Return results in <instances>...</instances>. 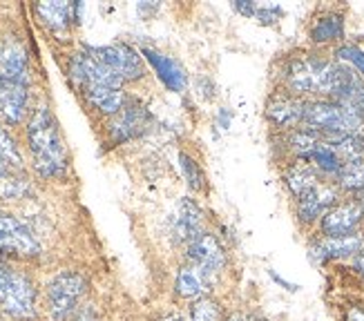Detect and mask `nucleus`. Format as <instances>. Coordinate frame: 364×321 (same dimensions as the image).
Segmentation results:
<instances>
[{"label":"nucleus","mask_w":364,"mask_h":321,"mask_svg":"<svg viewBox=\"0 0 364 321\" xmlns=\"http://www.w3.org/2000/svg\"><path fill=\"white\" fill-rule=\"evenodd\" d=\"M27 141L34 168L45 179L60 176L68 168V152L63 146V138L58 132V123L50 107H38L27 125Z\"/></svg>","instance_id":"f257e3e1"},{"label":"nucleus","mask_w":364,"mask_h":321,"mask_svg":"<svg viewBox=\"0 0 364 321\" xmlns=\"http://www.w3.org/2000/svg\"><path fill=\"white\" fill-rule=\"evenodd\" d=\"M0 308L16 319H31L36 312L34 285L9 266L0 272Z\"/></svg>","instance_id":"f03ea898"},{"label":"nucleus","mask_w":364,"mask_h":321,"mask_svg":"<svg viewBox=\"0 0 364 321\" xmlns=\"http://www.w3.org/2000/svg\"><path fill=\"white\" fill-rule=\"evenodd\" d=\"M87 281L78 272H60L47 285V303L54 321H70L76 315L78 303L85 295Z\"/></svg>","instance_id":"7ed1b4c3"},{"label":"nucleus","mask_w":364,"mask_h":321,"mask_svg":"<svg viewBox=\"0 0 364 321\" xmlns=\"http://www.w3.org/2000/svg\"><path fill=\"white\" fill-rule=\"evenodd\" d=\"M304 123L331 134H355L360 130V116L340 103H311L304 107Z\"/></svg>","instance_id":"20e7f679"},{"label":"nucleus","mask_w":364,"mask_h":321,"mask_svg":"<svg viewBox=\"0 0 364 321\" xmlns=\"http://www.w3.org/2000/svg\"><path fill=\"white\" fill-rule=\"evenodd\" d=\"M331 74H333V62L318 60V58H299L289 65L287 78L295 92L328 94Z\"/></svg>","instance_id":"39448f33"},{"label":"nucleus","mask_w":364,"mask_h":321,"mask_svg":"<svg viewBox=\"0 0 364 321\" xmlns=\"http://www.w3.org/2000/svg\"><path fill=\"white\" fill-rule=\"evenodd\" d=\"M41 250L36 236L11 214L0 212V252L14 256H36Z\"/></svg>","instance_id":"423d86ee"},{"label":"nucleus","mask_w":364,"mask_h":321,"mask_svg":"<svg viewBox=\"0 0 364 321\" xmlns=\"http://www.w3.org/2000/svg\"><path fill=\"white\" fill-rule=\"evenodd\" d=\"M90 52L97 56L105 67L112 70L123 80H134L146 74L144 60L128 45H105V47H90Z\"/></svg>","instance_id":"0eeeda50"},{"label":"nucleus","mask_w":364,"mask_h":321,"mask_svg":"<svg viewBox=\"0 0 364 321\" xmlns=\"http://www.w3.org/2000/svg\"><path fill=\"white\" fill-rule=\"evenodd\" d=\"M186 254L190 263L201 268L203 272H208V275H215V272H219L226 263L224 248L219 246V241L213 234H205V232H201L195 241H190Z\"/></svg>","instance_id":"6e6552de"},{"label":"nucleus","mask_w":364,"mask_h":321,"mask_svg":"<svg viewBox=\"0 0 364 321\" xmlns=\"http://www.w3.org/2000/svg\"><path fill=\"white\" fill-rule=\"evenodd\" d=\"M203 226V214L199 210V205L190 199L179 201L175 214L170 219V232L175 244H190L201 234Z\"/></svg>","instance_id":"1a4fd4ad"},{"label":"nucleus","mask_w":364,"mask_h":321,"mask_svg":"<svg viewBox=\"0 0 364 321\" xmlns=\"http://www.w3.org/2000/svg\"><path fill=\"white\" fill-rule=\"evenodd\" d=\"M27 101L29 94L25 83L0 76V116L11 125L21 123L27 111Z\"/></svg>","instance_id":"9d476101"},{"label":"nucleus","mask_w":364,"mask_h":321,"mask_svg":"<svg viewBox=\"0 0 364 321\" xmlns=\"http://www.w3.org/2000/svg\"><path fill=\"white\" fill-rule=\"evenodd\" d=\"M362 205L358 203H346L331 207V210L322 217V230L326 236H346L353 234L358 223L362 219Z\"/></svg>","instance_id":"9b49d317"},{"label":"nucleus","mask_w":364,"mask_h":321,"mask_svg":"<svg viewBox=\"0 0 364 321\" xmlns=\"http://www.w3.org/2000/svg\"><path fill=\"white\" fill-rule=\"evenodd\" d=\"M0 76L18 80V83H29V67H27V52L21 43L11 38L0 40Z\"/></svg>","instance_id":"f8f14e48"},{"label":"nucleus","mask_w":364,"mask_h":321,"mask_svg":"<svg viewBox=\"0 0 364 321\" xmlns=\"http://www.w3.org/2000/svg\"><path fill=\"white\" fill-rule=\"evenodd\" d=\"M364 248L362 234H346V236H326L313 248V259L315 261H328V259H340V256L358 254Z\"/></svg>","instance_id":"ddd939ff"},{"label":"nucleus","mask_w":364,"mask_h":321,"mask_svg":"<svg viewBox=\"0 0 364 321\" xmlns=\"http://www.w3.org/2000/svg\"><path fill=\"white\" fill-rule=\"evenodd\" d=\"M333 203H336V192L318 183L315 187H311L306 195L297 199V210H299L302 221H313L318 217H324Z\"/></svg>","instance_id":"4468645a"},{"label":"nucleus","mask_w":364,"mask_h":321,"mask_svg":"<svg viewBox=\"0 0 364 321\" xmlns=\"http://www.w3.org/2000/svg\"><path fill=\"white\" fill-rule=\"evenodd\" d=\"M146 121H148V114H146V109L141 105L121 107L117 119L112 121V125H109V132H112V138L117 143H123V141L136 136L141 130H144Z\"/></svg>","instance_id":"2eb2a0df"},{"label":"nucleus","mask_w":364,"mask_h":321,"mask_svg":"<svg viewBox=\"0 0 364 321\" xmlns=\"http://www.w3.org/2000/svg\"><path fill=\"white\" fill-rule=\"evenodd\" d=\"M208 285H210V275H208V272H203L201 268L190 263V266L179 270L177 293L183 299H197L199 301L205 293H208Z\"/></svg>","instance_id":"dca6fc26"},{"label":"nucleus","mask_w":364,"mask_h":321,"mask_svg":"<svg viewBox=\"0 0 364 321\" xmlns=\"http://www.w3.org/2000/svg\"><path fill=\"white\" fill-rule=\"evenodd\" d=\"M144 54L152 62L154 72L159 74V78L172 92H181L186 87V74L170 56H164L161 52H154V50H146Z\"/></svg>","instance_id":"f3484780"},{"label":"nucleus","mask_w":364,"mask_h":321,"mask_svg":"<svg viewBox=\"0 0 364 321\" xmlns=\"http://www.w3.org/2000/svg\"><path fill=\"white\" fill-rule=\"evenodd\" d=\"M304 103H299L291 96H275L271 99L266 107V114L271 116V121H275L277 125H295L299 121H304Z\"/></svg>","instance_id":"a211bd4d"},{"label":"nucleus","mask_w":364,"mask_h":321,"mask_svg":"<svg viewBox=\"0 0 364 321\" xmlns=\"http://www.w3.org/2000/svg\"><path fill=\"white\" fill-rule=\"evenodd\" d=\"M85 99L105 114H119L123 107V92L119 87H107V85H87L81 87Z\"/></svg>","instance_id":"6ab92c4d"},{"label":"nucleus","mask_w":364,"mask_h":321,"mask_svg":"<svg viewBox=\"0 0 364 321\" xmlns=\"http://www.w3.org/2000/svg\"><path fill=\"white\" fill-rule=\"evenodd\" d=\"M36 11L47 27L68 29V25L74 21V16H76V5L74 3H38Z\"/></svg>","instance_id":"aec40b11"},{"label":"nucleus","mask_w":364,"mask_h":321,"mask_svg":"<svg viewBox=\"0 0 364 321\" xmlns=\"http://www.w3.org/2000/svg\"><path fill=\"white\" fill-rule=\"evenodd\" d=\"M342 34H344V21H342V16H338V13L322 16V18L315 23L313 29H311V38L315 43L338 40V38H342Z\"/></svg>","instance_id":"412c9836"},{"label":"nucleus","mask_w":364,"mask_h":321,"mask_svg":"<svg viewBox=\"0 0 364 321\" xmlns=\"http://www.w3.org/2000/svg\"><path fill=\"white\" fill-rule=\"evenodd\" d=\"M287 183L293 195L299 199L302 195H306L311 187L318 185V176H315V172L306 163H297L287 172Z\"/></svg>","instance_id":"4be33fe9"},{"label":"nucleus","mask_w":364,"mask_h":321,"mask_svg":"<svg viewBox=\"0 0 364 321\" xmlns=\"http://www.w3.org/2000/svg\"><path fill=\"white\" fill-rule=\"evenodd\" d=\"M235 9L264 25H273L275 21L282 18V9L277 5H259V3H248L246 0V3H235Z\"/></svg>","instance_id":"5701e85b"},{"label":"nucleus","mask_w":364,"mask_h":321,"mask_svg":"<svg viewBox=\"0 0 364 321\" xmlns=\"http://www.w3.org/2000/svg\"><path fill=\"white\" fill-rule=\"evenodd\" d=\"M338 176L346 190H364V158H353L342 163Z\"/></svg>","instance_id":"b1692460"},{"label":"nucleus","mask_w":364,"mask_h":321,"mask_svg":"<svg viewBox=\"0 0 364 321\" xmlns=\"http://www.w3.org/2000/svg\"><path fill=\"white\" fill-rule=\"evenodd\" d=\"M306 158L313 160L315 165L326 170V172H340V168H342V158L333 150H331L326 143H320V146L315 148Z\"/></svg>","instance_id":"393cba45"},{"label":"nucleus","mask_w":364,"mask_h":321,"mask_svg":"<svg viewBox=\"0 0 364 321\" xmlns=\"http://www.w3.org/2000/svg\"><path fill=\"white\" fill-rule=\"evenodd\" d=\"M190 321H219V306L210 299H199L190 308Z\"/></svg>","instance_id":"a878e982"},{"label":"nucleus","mask_w":364,"mask_h":321,"mask_svg":"<svg viewBox=\"0 0 364 321\" xmlns=\"http://www.w3.org/2000/svg\"><path fill=\"white\" fill-rule=\"evenodd\" d=\"M0 160H3L5 165H21V152L16 148L14 138L0 127Z\"/></svg>","instance_id":"bb28decb"},{"label":"nucleus","mask_w":364,"mask_h":321,"mask_svg":"<svg viewBox=\"0 0 364 321\" xmlns=\"http://www.w3.org/2000/svg\"><path fill=\"white\" fill-rule=\"evenodd\" d=\"M25 192H29V187L27 183H23V179H16L9 174L0 176V199H18Z\"/></svg>","instance_id":"cd10ccee"},{"label":"nucleus","mask_w":364,"mask_h":321,"mask_svg":"<svg viewBox=\"0 0 364 321\" xmlns=\"http://www.w3.org/2000/svg\"><path fill=\"white\" fill-rule=\"evenodd\" d=\"M181 160V168H183V174H186V181L193 190H201L203 187V172L199 170V165L195 163V158H190L188 154H181L179 156Z\"/></svg>","instance_id":"c85d7f7f"},{"label":"nucleus","mask_w":364,"mask_h":321,"mask_svg":"<svg viewBox=\"0 0 364 321\" xmlns=\"http://www.w3.org/2000/svg\"><path fill=\"white\" fill-rule=\"evenodd\" d=\"M338 56L344 58V60H351L353 65L364 74V54L358 50V47H342V50L338 52Z\"/></svg>","instance_id":"c756f323"},{"label":"nucleus","mask_w":364,"mask_h":321,"mask_svg":"<svg viewBox=\"0 0 364 321\" xmlns=\"http://www.w3.org/2000/svg\"><path fill=\"white\" fill-rule=\"evenodd\" d=\"M355 268L360 270V275H364V248L358 252V256H355Z\"/></svg>","instance_id":"7c9ffc66"},{"label":"nucleus","mask_w":364,"mask_h":321,"mask_svg":"<svg viewBox=\"0 0 364 321\" xmlns=\"http://www.w3.org/2000/svg\"><path fill=\"white\" fill-rule=\"evenodd\" d=\"M349 321H364V310H351Z\"/></svg>","instance_id":"2f4dec72"},{"label":"nucleus","mask_w":364,"mask_h":321,"mask_svg":"<svg viewBox=\"0 0 364 321\" xmlns=\"http://www.w3.org/2000/svg\"><path fill=\"white\" fill-rule=\"evenodd\" d=\"M74 321H94V319H92V315H90V312H78Z\"/></svg>","instance_id":"473e14b6"},{"label":"nucleus","mask_w":364,"mask_h":321,"mask_svg":"<svg viewBox=\"0 0 364 321\" xmlns=\"http://www.w3.org/2000/svg\"><path fill=\"white\" fill-rule=\"evenodd\" d=\"M3 174H7V165L3 163V160H0V176H3Z\"/></svg>","instance_id":"72a5a7b5"},{"label":"nucleus","mask_w":364,"mask_h":321,"mask_svg":"<svg viewBox=\"0 0 364 321\" xmlns=\"http://www.w3.org/2000/svg\"><path fill=\"white\" fill-rule=\"evenodd\" d=\"M161 321H181L179 317H166V319H161Z\"/></svg>","instance_id":"f704fd0d"},{"label":"nucleus","mask_w":364,"mask_h":321,"mask_svg":"<svg viewBox=\"0 0 364 321\" xmlns=\"http://www.w3.org/2000/svg\"><path fill=\"white\" fill-rule=\"evenodd\" d=\"M5 268H7V263H5V261H3V259H0V272H3V270H5Z\"/></svg>","instance_id":"c9c22d12"},{"label":"nucleus","mask_w":364,"mask_h":321,"mask_svg":"<svg viewBox=\"0 0 364 321\" xmlns=\"http://www.w3.org/2000/svg\"><path fill=\"white\" fill-rule=\"evenodd\" d=\"M228 321H244V319H242V317H230Z\"/></svg>","instance_id":"e433bc0d"},{"label":"nucleus","mask_w":364,"mask_h":321,"mask_svg":"<svg viewBox=\"0 0 364 321\" xmlns=\"http://www.w3.org/2000/svg\"><path fill=\"white\" fill-rule=\"evenodd\" d=\"M362 210H364V197H362Z\"/></svg>","instance_id":"4c0bfd02"}]
</instances>
